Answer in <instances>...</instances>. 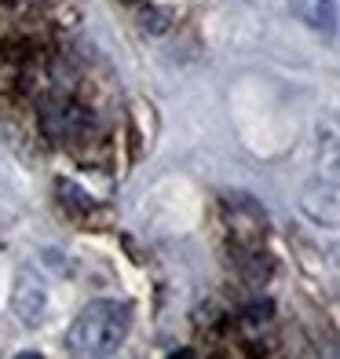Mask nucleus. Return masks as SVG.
<instances>
[{"mask_svg": "<svg viewBox=\"0 0 340 359\" xmlns=\"http://www.w3.org/2000/svg\"><path fill=\"white\" fill-rule=\"evenodd\" d=\"M128 330H132V304L128 301H88L70 323L66 348L73 355H113L125 345Z\"/></svg>", "mask_w": 340, "mask_h": 359, "instance_id": "obj_1", "label": "nucleus"}, {"mask_svg": "<svg viewBox=\"0 0 340 359\" xmlns=\"http://www.w3.org/2000/svg\"><path fill=\"white\" fill-rule=\"evenodd\" d=\"M15 312L26 326H37L41 323V312H44V286L37 275H22L19 279V290H15Z\"/></svg>", "mask_w": 340, "mask_h": 359, "instance_id": "obj_3", "label": "nucleus"}, {"mask_svg": "<svg viewBox=\"0 0 340 359\" xmlns=\"http://www.w3.org/2000/svg\"><path fill=\"white\" fill-rule=\"evenodd\" d=\"M125 4H136V0H125Z\"/></svg>", "mask_w": 340, "mask_h": 359, "instance_id": "obj_4", "label": "nucleus"}, {"mask_svg": "<svg viewBox=\"0 0 340 359\" xmlns=\"http://www.w3.org/2000/svg\"><path fill=\"white\" fill-rule=\"evenodd\" d=\"M289 8L315 34H333L337 29V0H289Z\"/></svg>", "mask_w": 340, "mask_h": 359, "instance_id": "obj_2", "label": "nucleus"}]
</instances>
